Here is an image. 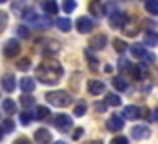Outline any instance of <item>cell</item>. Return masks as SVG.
<instances>
[{
  "instance_id": "cell-1",
  "label": "cell",
  "mask_w": 158,
  "mask_h": 144,
  "mask_svg": "<svg viewBox=\"0 0 158 144\" xmlns=\"http://www.w3.org/2000/svg\"><path fill=\"white\" fill-rule=\"evenodd\" d=\"M62 66L58 62H42L36 68V78H38L42 84H56L62 78Z\"/></svg>"
},
{
  "instance_id": "cell-2",
  "label": "cell",
  "mask_w": 158,
  "mask_h": 144,
  "mask_svg": "<svg viewBox=\"0 0 158 144\" xmlns=\"http://www.w3.org/2000/svg\"><path fill=\"white\" fill-rule=\"evenodd\" d=\"M46 102L50 106H56V108H64V106H68L70 102H72V98H70V94L64 92V90H54V92L46 94Z\"/></svg>"
},
{
  "instance_id": "cell-3",
  "label": "cell",
  "mask_w": 158,
  "mask_h": 144,
  "mask_svg": "<svg viewBox=\"0 0 158 144\" xmlns=\"http://www.w3.org/2000/svg\"><path fill=\"white\" fill-rule=\"evenodd\" d=\"M18 52H20V42H18V38L6 40V44L2 46V54L6 56V58H14V56H18Z\"/></svg>"
},
{
  "instance_id": "cell-4",
  "label": "cell",
  "mask_w": 158,
  "mask_h": 144,
  "mask_svg": "<svg viewBox=\"0 0 158 144\" xmlns=\"http://www.w3.org/2000/svg\"><path fill=\"white\" fill-rule=\"evenodd\" d=\"M54 126H56L60 132H66V130L72 128V118L66 116V114H58V116L54 118Z\"/></svg>"
},
{
  "instance_id": "cell-5",
  "label": "cell",
  "mask_w": 158,
  "mask_h": 144,
  "mask_svg": "<svg viewBox=\"0 0 158 144\" xmlns=\"http://www.w3.org/2000/svg\"><path fill=\"white\" fill-rule=\"evenodd\" d=\"M146 112L148 110H142V108H138V106H126L124 108V114L122 116L124 118H128V120H136V118H140V116H146Z\"/></svg>"
},
{
  "instance_id": "cell-6",
  "label": "cell",
  "mask_w": 158,
  "mask_h": 144,
  "mask_svg": "<svg viewBox=\"0 0 158 144\" xmlns=\"http://www.w3.org/2000/svg\"><path fill=\"white\" fill-rule=\"evenodd\" d=\"M76 28L82 32V34H86V32H92L94 30V20L90 18V16H80L76 22Z\"/></svg>"
},
{
  "instance_id": "cell-7",
  "label": "cell",
  "mask_w": 158,
  "mask_h": 144,
  "mask_svg": "<svg viewBox=\"0 0 158 144\" xmlns=\"http://www.w3.org/2000/svg\"><path fill=\"white\" fill-rule=\"evenodd\" d=\"M34 142L36 144H50L52 142V134L48 128H38L34 132Z\"/></svg>"
},
{
  "instance_id": "cell-8",
  "label": "cell",
  "mask_w": 158,
  "mask_h": 144,
  "mask_svg": "<svg viewBox=\"0 0 158 144\" xmlns=\"http://www.w3.org/2000/svg\"><path fill=\"white\" fill-rule=\"evenodd\" d=\"M106 128L110 130V132H120V130L124 128V120L120 116H110L106 120Z\"/></svg>"
},
{
  "instance_id": "cell-9",
  "label": "cell",
  "mask_w": 158,
  "mask_h": 144,
  "mask_svg": "<svg viewBox=\"0 0 158 144\" xmlns=\"http://www.w3.org/2000/svg\"><path fill=\"white\" fill-rule=\"evenodd\" d=\"M148 136H150V130H148L146 126L138 124V126L132 128V138H134V140H146Z\"/></svg>"
},
{
  "instance_id": "cell-10",
  "label": "cell",
  "mask_w": 158,
  "mask_h": 144,
  "mask_svg": "<svg viewBox=\"0 0 158 144\" xmlns=\"http://www.w3.org/2000/svg\"><path fill=\"white\" fill-rule=\"evenodd\" d=\"M126 22H128V16L122 14V12H116V14H112V18H110V26L112 28H122Z\"/></svg>"
},
{
  "instance_id": "cell-11",
  "label": "cell",
  "mask_w": 158,
  "mask_h": 144,
  "mask_svg": "<svg viewBox=\"0 0 158 144\" xmlns=\"http://www.w3.org/2000/svg\"><path fill=\"white\" fill-rule=\"evenodd\" d=\"M88 92L92 96H98V94L104 92V82L102 80H88Z\"/></svg>"
},
{
  "instance_id": "cell-12",
  "label": "cell",
  "mask_w": 158,
  "mask_h": 144,
  "mask_svg": "<svg viewBox=\"0 0 158 144\" xmlns=\"http://www.w3.org/2000/svg\"><path fill=\"white\" fill-rule=\"evenodd\" d=\"M2 88L6 90V92H14V88H16V78L12 76V74H4V76H2Z\"/></svg>"
},
{
  "instance_id": "cell-13",
  "label": "cell",
  "mask_w": 158,
  "mask_h": 144,
  "mask_svg": "<svg viewBox=\"0 0 158 144\" xmlns=\"http://www.w3.org/2000/svg\"><path fill=\"white\" fill-rule=\"evenodd\" d=\"M104 46H106V36L104 34H98V36H92V38H90V48L102 50Z\"/></svg>"
},
{
  "instance_id": "cell-14",
  "label": "cell",
  "mask_w": 158,
  "mask_h": 144,
  "mask_svg": "<svg viewBox=\"0 0 158 144\" xmlns=\"http://www.w3.org/2000/svg\"><path fill=\"white\" fill-rule=\"evenodd\" d=\"M132 76L136 78V80H144L146 78V64H138V66H132L130 68Z\"/></svg>"
},
{
  "instance_id": "cell-15",
  "label": "cell",
  "mask_w": 158,
  "mask_h": 144,
  "mask_svg": "<svg viewBox=\"0 0 158 144\" xmlns=\"http://www.w3.org/2000/svg\"><path fill=\"white\" fill-rule=\"evenodd\" d=\"M112 86H114V90H118V92L128 90V82H126V78H122V76H114L112 78Z\"/></svg>"
},
{
  "instance_id": "cell-16",
  "label": "cell",
  "mask_w": 158,
  "mask_h": 144,
  "mask_svg": "<svg viewBox=\"0 0 158 144\" xmlns=\"http://www.w3.org/2000/svg\"><path fill=\"white\" fill-rule=\"evenodd\" d=\"M130 48V54L134 56V58H144L146 56V48H144V44H132Z\"/></svg>"
},
{
  "instance_id": "cell-17",
  "label": "cell",
  "mask_w": 158,
  "mask_h": 144,
  "mask_svg": "<svg viewBox=\"0 0 158 144\" xmlns=\"http://www.w3.org/2000/svg\"><path fill=\"white\" fill-rule=\"evenodd\" d=\"M42 8H44V12H46V14H50V16H54V14L58 12V4H56V0H44Z\"/></svg>"
},
{
  "instance_id": "cell-18",
  "label": "cell",
  "mask_w": 158,
  "mask_h": 144,
  "mask_svg": "<svg viewBox=\"0 0 158 144\" xmlns=\"http://www.w3.org/2000/svg\"><path fill=\"white\" fill-rule=\"evenodd\" d=\"M22 18L28 20V22H38V14H36L34 8H24L22 10Z\"/></svg>"
},
{
  "instance_id": "cell-19",
  "label": "cell",
  "mask_w": 158,
  "mask_h": 144,
  "mask_svg": "<svg viewBox=\"0 0 158 144\" xmlns=\"http://www.w3.org/2000/svg\"><path fill=\"white\" fill-rule=\"evenodd\" d=\"M34 78H22V80H20V88L24 90V92H32V90H34Z\"/></svg>"
},
{
  "instance_id": "cell-20",
  "label": "cell",
  "mask_w": 158,
  "mask_h": 144,
  "mask_svg": "<svg viewBox=\"0 0 158 144\" xmlns=\"http://www.w3.org/2000/svg\"><path fill=\"white\" fill-rule=\"evenodd\" d=\"M144 8L152 16H158V0H144Z\"/></svg>"
},
{
  "instance_id": "cell-21",
  "label": "cell",
  "mask_w": 158,
  "mask_h": 144,
  "mask_svg": "<svg viewBox=\"0 0 158 144\" xmlns=\"http://www.w3.org/2000/svg\"><path fill=\"white\" fill-rule=\"evenodd\" d=\"M48 112H50V110H48L46 106H36L32 114H34V118H36V120H44V118L48 116Z\"/></svg>"
},
{
  "instance_id": "cell-22",
  "label": "cell",
  "mask_w": 158,
  "mask_h": 144,
  "mask_svg": "<svg viewBox=\"0 0 158 144\" xmlns=\"http://www.w3.org/2000/svg\"><path fill=\"white\" fill-rule=\"evenodd\" d=\"M56 26L60 28L62 32H68L70 28H72V22H70V18H58L56 20Z\"/></svg>"
},
{
  "instance_id": "cell-23",
  "label": "cell",
  "mask_w": 158,
  "mask_h": 144,
  "mask_svg": "<svg viewBox=\"0 0 158 144\" xmlns=\"http://www.w3.org/2000/svg\"><path fill=\"white\" fill-rule=\"evenodd\" d=\"M20 104H22L24 108H30V106H34V96H30V92H24V96L20 98Z\"/></svg>"
},
{
  "instance_id": "cell-24",
  "label": "cell",
  "mask_w": 158,
  "mask_h": 144,
  "mask_svg": "<svg viewBox=\"0 0 158 144\" xmlns=\"http://www.w3.org/2000/svg\"><path fill=\"white\" fill-rule=\"evenodd\" d=\"M106 104H108V106H114V108H116V106L122 104V100H120V96H116V94L112 92V94H108V96H106Z\"/></svg>"
},
{
  "instance_id": "cell-25",
  "label": "cell",
  "mask_w": 158,
  "mask_h": 144,
  "mask_svg": "<svg viewBox=\"0 0 158 144\" xmlns=\"http://www.w3.org/2000/svg\"><path fill=\"white\" fill-rule=\"evenodd\" d=\"M2 110H4V112H8V114H14L16 112V104L12 100H4L2 102Z\"/></svg>"
},
{
  "instance_id": "cell-26",
  "label": "cell",
  "mask_w": 158,
  "mask_h": 144,
  "mask_svg": "<svg viewBox=\"0 0 158 144\" xmlns=\"http://www.w3.org/2000/svg\"><path fill=\"white\" fill-rule=\"evenodd\" d=\"M144 44H148V46H154V44H158V36L152 34V32H146V36H144Z\"/></svg>"
},
{
  "instance_id": "cell-27",
  "label": "cell",
  "mask_w": 158,
  "mask_h": 144,
  "mask_svg": "<svg viewBox=\"0 0 158 144\" xmlns=\"http://www.w3.org/2000/svg\"><path fill=\"white\" fill-rule=\"evenodd\" d=\"M16 66H18V70L26 72V70H30V60H28V58H20V60H18V64H16Z\"/></svg>"
},
{
  "instance_id": "cell-28",
  "label": "cell",
  "mask_w": 158,
  "mask_h": 144,
  "mask_svg": "<svg viewBox=\"0 0 158 144\" xmlns=\"http://www.w3.org/2000/svg\"><path fill=\"white\" fill-rule=\"evenodd\" d=\"M86 102H80V104H76V108H74V116H84L86 114Z\"/></svg>"
},
{
  "instance_id": "cell-29",
  "label": "cell",
  "mask_w": 158,
  "mask_h": 144,
  "mask_svg": "<svg viewBox=\"0 0 158 144\" xmlns=\"http://www.w3.org/2000/svg\"><path fill=\"white\" fill-rule=\"evenodd\" d=\"M90 12H92L94 16H100V14H102V6H100V2H96V0H94V2H90Z\"/></svg>"
},
{
  "instance_id": "cell-30",
  "label": "cell",
  "mask_w": 158,
  "mask_h": 144,
  "mask_svg": "<svg viewBox=\"0 0 158 144\" xmlns=\"http://www.w3.org/2000/svg\"><path fill=\"white\" fill-rule=\"evenodd\" d=\"M74 8H76V2H74V0H64V2H62V10L64 12H74Z\"/></svg>"
},
{
  "instance_id": "cell-31",
  "label": "cell",
  "mask_w": 158,
  "mask_h": 144,
  "mask_svg": "<svg viewBox=\"0 0 158 144\" xmlns=\"http://www.w3.org/2000/svg\"><path fill=\"white\" fill-rule=\"evenodd\" d=\"M86 58H88V62H90V68L96 70V68H98V60L92 56V52H90V50H86Z\"/></svg>"
},
{
  "instance_id": "cell-32",
  "label": "cell",
  "mask_w": 158,
  "mask_h": 144,
  "mask_svg": "<svg viewBox=\"0 0 158 144\" xmlns=\"http://www.w3.org/2000/svg\"><path fill=\"white\" fill-rule=\"evenodd\" d=\"M16 34H18L20 38H28V36H30V30H28L26 26H18L16 28Z\"/></svg>"
},
{
  "instance_id": "cell-33",
  "label": "cell",
  "mask_w": 158,
  "mask_h": 144,
  "mask_svg": "<svg viewBox=\"0 0 158 144\" xmlns=\"http://www.w3.org/2000/svg\"><path fill=\"white\" fill-rule=\"evenodd\" d=\"M32 118H34V114H32V112H22V114H20V122H22V124H28Z\"/></svg>"
},
{
  "instance_id": "cell-34",
  "label": "cell",
  "mask_w": 158,
  "mask_h": 144,
  "mask_svg": "<svg viewBox=\"0 0 158 144\" xmlns=\"http://www.w3.org/2000/svg\"><path fill=\"white\" fill-rule=\"evenodd\" d=\"M6 24H8V14L6 12H0V32L6 28Z\"/></svg>"
},
{
  "instance_id": "cell-35",
  "label": "cell",
  "mask_w": 158,
  "mask_h": 144,
  "mask_svg": "<svg viewBox=\"0 0 158 144\" xmlns=\"http://www.w3.org/2000/svg\"><path fill=\"white\" fill-rule=\"evenodd\" d=\"M2 130L4 132H12V130H14V122L12 120H4L2 122Z\"/></svg>"
},
{
  "instance_id": "cell-36",
  "label": "cell",
  "mask_w": 158,
  "mask_h": 144,
  "mask_svg": "<svg viewBox=\"0 0 158 144\" xmlns=\"http://www.w3.org/2000/svg\"><path fill=\"white\" fill-rule=\"evenodd\" d=\"M114 48H116V52H124V50H126V44H124L122 42V40H114Z\"/></svg>"
},
{
  "instance_id": "cell-37",
  "label": "cell",
  "mask_w": 158,
  "mask_h": 144,
  "mask_svg": "<svg viewBox=\"0 0 158 144\" xmlns=\"http://www.w3.org/2000/svg\"><path fill=\"white\" fill-rule=\"evenodd\" d=\"M106 102H96V104H94V108H96V112H104L106 110Z\"/></svg>"
},
{
  "instance_id": "cell-38",
  "label": "cell",
  "mask_w": 158,
  "mask_h": 144,
  "mask_svg": "<svg viewBox=\"0 0 158 144\" xmlns=\"http://www.w3.org/2000/svg\"><path fill=\"white\" fill-rule=\"evenodd\" d=\"M112 144H128V138H124V136H116L114 140H112Z\"/></svg>"
},
{
  "instance_id": "cell-39",
  "label": "cell",
  "mask_w": 158,
  "mask_h": 144,
  "mask_svg": "<svg viewBox=\"0 0 158 144\" xmlns=\"http://www.w3.org/2000/svg\"><path fill=\"white\" fill-rule=\"evenodd\" d=\"M82 134H84V128H76V130H74V134H72V138H74V140H78Z\"/></svg>"
},
{
  "instance_id": "cell-40",
  "label": "cell",
  "mask_w": 158,
  "mask_h": 144,
  "mask_svg": "<svg viewBox=\"0 0 158 144\" xmlns=\"http://www.w3.org/2000/svg\"><path fill=\"white\" fill-rule=\"evenodd\" d=\"M118 66L122 68V70H126L128 68V62H126V58H120V62H118Z\"/></svg>"
},
{
  "instance_id": "cell-41",
  "label": "cell",
  "mask_w": 158,
  "mask_h": 144,
  "mask_svg": "<svg viewBox=\"0 0 158 144\" xmlns=\"http://www.w3.org/2000/svg\"><path fill=\"white\" fill-rule=\"evenodd\" d=\"M14 144H30L28 138H18V140H14Z\"/></svg>"
},
{
  "instance_id": "cell-42",
  "label": "cell",
  "mask_w": 158,
  "mask_h": 144,
  "mask_svg": "<svg viewBox=\"0 0 158 144\" xmlns=\"http://www.w3.org/2000/svg\"><path fill=\"white\" fill-rule=\"evenodd\" d=\"M150 118H152V120H156V122H158V108H156V110H154V112H152V114H150Z\"/></svg>"
},
{
  "instance_id": "cell-43",
  "label": "cell",
  "mask_w": 158,
  "mask_h": 144,
  "mask_svg": "<svg viewBox=\"0 0 158 144\" xmlns=\"http://www.w3.org/2000/svg\"><path fill=\"white\" fill-rule=\"evenodd\" d=\"M84 144H102L100 140H90V142H84Z\"/></svg>"
},
{
  "instance_id": "cell-44",
  "label": "cell",
  "mask_w": 158,
  "mask_h": 144,
  "mask_svg": "<svg viewBox=\"0 0 158 144\" xmlns=\"http://www.w3.org/2000/svg\"><path fill=\"white\" fill-rule=\"evenodd\" d=\"M4 134H6V132H4V130H2V126H0V140H2V136H4Z\"/></svg>"
},
{
  "instance_id": "cell-45",
  "label": "cell",
  "mask_w": 158,
  "mask_h": 144,
  "mask_svg": "<svg viewBox=\"0 0 158 144\" xmlns=\"http://www.w3.org/2000/svg\"><path fill=\"white\" fill-rule=\"evenodd\" d=\"M54 144H66V142H62V140H58V142H54Z\"/></svg>"
},
{
  "instance_id": "cell-46",
  "label": "cell",
  "mask_w": 158,
  "mask_h": 144,
  "mask_svg": "<svg viewBox=\"0 0 158 144\" xmlns=\"http://www.w3.org/2000/svg\"><path fill=\"white\" fill-rule=\"evenodd\" d=\"M2 2H6V0H0V4H2Z\"/></svg>"
}]
</instances>
